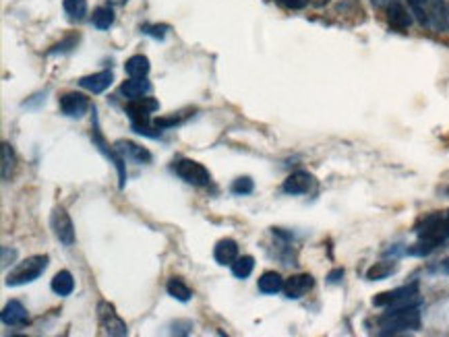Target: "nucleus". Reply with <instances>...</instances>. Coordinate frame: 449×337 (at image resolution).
Segmentation results:
<instances>
[{
  "label": "nucleus",
  "instance_id": "f8f14e48",
  "mask_svg": "<svg viewBox=\"0 0 449 337\" xmlns=\"http://www.w3.org/2000/svg\"><path fill=\"white\" fill-rule=\"evenodd\" d=\"M387 21L394 29H400V31H406L410 25H412V17L410 12L398 2V0H391L387 4Z\"/></svg>",
  "mask_w": 449,
  "mask_h": 337
},
{
  "label": "nucleus",
  "instance_id": "72a5a7b5",
  "mask_svg": "<svg viewBox=\"0 0 449 337\" xmlns=\"http://www.w3.org/2000/svg\"><path fill=\"white\" fill-rule=\"evenodd\" d=\"M342 277H344V269H335V271H331V273L327 275V282H329V284H337Z\"/></svg>",
  "mask_w": 449,
  "mask_h": 337
},
{
  "label": "nucleus",
  "instance_id": "6ab92c4d",
  "mask_svg": "<svg viewBox=\"0 0 449 337\" xmlns=\"http://www.w3.org/2000/svg\"><path fill=\"white\" fill-rule=\"evenodd\" d=\"M150 69H151L150 58L143 56V54H135V56H131V58L127 60V64H125V71H127L129 77H148Z\"/></svg>",
  "mask_w": 449,
  "mask_h": 337
},
{
  "label": "nucleus",
  "instance_id": "20e7f679",
  "mask_svg": "<svg viewBox=\"0 0 449 337\" xmlns=\"http://www.w3.org/2000/svg\"><path fill=\"white\" fill-rule=\"evenodd\" d=\"M172 170L176 172V176H180L186 184H193V186H207L211 182L209 170L195 160H178L174 162Z\"/></svg>",
  "mask_w": 449,
  "mask_h": 337
},
{
  "label": "nucleus",
  "instance_id": "4468645a",
  "mask_svg": "<svg viewBox=\"0 0 449 337\" xmlns=\"http://www.w3.org/2000/svg\"><path fill=\"white\" fill-rule=\"evenodd\" d=\"M151 91V83L146 77H131L129 81L123 83L121 87V93L127 98V100H139V98H146Z\"/></svg>",
  "mask_w": 449,
  "mask_h": 337
},
{
  "label": "nucleus",
  "instance_id": "1a4fd4ad",
  "mask_svg": "<svg viewBox=\"0 0 449 337\" xmlns=\"http://www.w3.org/2000/svg\"><path fill=\"white\" fill-rule=\"evenodd\" d=\"M2 323L8 325V327H25L29 323V315L25 311V307L19 302V300H10L4 309H2V315H0Z\"/></svg>",
  "mask_w": 449,
  "mask_h": 337
},
{
  "label": "nucleus",
  "instance_id": "412c9836",
  "mask_svg": "<svg viewBox=\"0 0 449 337\" xmlns=\"http://www.w3.org/2000/svg\"><path fill=\"white\" fill-rule=\"evenodd\" d=\"M396 271H398V265H396V263L381 261V263H375V265L369 267L367 280H369V282H381V280H387L389 275H394Z\"/></svg>",
  "mask_w": 449,
  "mask_h": 337
},
{
  "label": "nucleus",
  "instance_id": "ddd939ff",
  "mask_svg": "<svg viewBox=\"0 0 449 337\" xmlns=\"http://www.w3.org/2000/svg\"><path fill=\"white\" fill-rule=\"evenodd\" d=\"M312 186V176L308 172H294L284 180V192L288 194H306Z\"/></svg>",
  "mask_w": 449,
  "mask_h": 337
},
{
  "label": "nucleus",
  "instance_id": "a211bd4d",
  "mask_svg": "<svg viewBox=\"0 0 449 337\" xmlns=\"http://www.w3.org/2000/svg\"><path fill=\"white\" fill-rule=\"evenodd\" d=\"M50 288H52V292L58 294V296H71L73 290H75V280H73L71 271H67V269L58 271V273L54 275Z\"/></svg>",
  "mask_w": 449,
  "mask_h": 337
},
{
  "label": "nucleus",
  "instance_id": "4be33fe9",
  "mask_svg": "<svg viewBox=\"0 0 449 337\" xmlns=\"http://www.w3.org/2000/svg\"><path fill=\"white\" fill-rule=\"evenodd\" d=\"M112 23H114V8H112V4L100 6V8L94 10V25H96L98 29H102V31H104V29H110Z\"/></svg>",
  "mask_w": 449,
  "mask_h": 337
},
{
  "label": "nucleus",
  "instance_id": "c756f323",
  "mask_svg": "<svg viewBox=\"0 0 449 337\" xmlns=\"http://www.w3.org/2000/svg\"><path fill=\"white\" fill-rule=\"evenodd\" d=\"M168 25H146L143 27V33H148L151 37H155V39H164L166 37V33H168Z\"/></svg>",
  "mask_w": 449,
  "mask_h": 337
},
{
  "label": "nucleus",
  "instance_id": "cd10ccee",
  "mask_svg": "<svg viewBox=\"0 0 449 337\" xmlns=\"http://www.w3.org/2000/svg\"><path fill=\"white\" fill-rule=\"evenodd\" d=\"M408 4L412 6V12L416 15L419 23L421 25H429V10H427L429 0H408Z\"/></svg>",
  "mask_w": 449,
  "mask_h": 337
},
{
  "label": "nucleus",
  "instance_id": "2f4dec72",
  "mask_svg": "<svg viewBox=\"0 0 449 337\" xmlns=\"http://www.w3.org/2000/svg\"><path fill=\"white\" fill-rule=\"evenodd\" d=\"M280 6H284V8H288V10H302L310 0H276Z\"/></svg>",
  "mask_w": 449,
  "mask_h": 337
},
{
  "label": "nucleus",
  "instance_id": "f3484780",
  "mask_svg": "<svg viewBox=\"0 0 449 337\" xmlns=\"http://www.w3.org/2000/svg\"><path fill=\"white\" fill-rule=\"evenodd\" d=\"M284 277L278 273V271H265L261 277H259V282H257V286H259V292L261 294H278V292H282L284 290Z\"/></svg>",
  "mask_w": 449,
  "mask_h": 337
},
{
  "label": "nucleus",
  "instance_id": "7ed1b4c3",
  "mask_svg": "<svg viewBox=\"0 0 449 337\" xmlns=\"http://www.w3.org/2000/svg\"><path fill=\"white\" fill-rule=\"evenodd\" d=\"M98 321H100V327L104 329L106 336H112V337L129 336V327H127V323L118 317L116 309H114L110 302H106V300H102V302L98 304Z\"/></svg>",
  "mask_w": 449,
  "mask_h": 337
},
{
  "label": "nucleus",
  "instance_id": "e433bc0d",
  "mask_svg": "<svg viewBox=\"0 0 449 337\" xmlns=\"http://www.w3.org/2000/svg\"><path fill=\"white\" fill-rule=\"evenodd\" d=\"M125 2H127V0H110L112 6H121V4H125Z\"/></svg>",
  "mask_w": 449,
  "mask_h": 337
},
{
  "label": "nucleus",
  "instance_id": "c85d7f7f",
  "mask_svg": "<svg viewBox=\"0 0 449 337\" xmlns=\"http://www.w3.org/2000/svg\"><path fill=\"white\" fill-rule=\"evenodd\" d=\"M77 42H79V37H75V35H69L67 39H62L60 44H56L52 50H50V54H64V52H71L75 46H77Z\"/></svg>",
  "mask_w": 449,
  "mask_h": 337
},
{
  "label": "nucleus",
  "instance_id": "c9c22d12",
  "mask_svg": "<svg viewBox=\"0 0 449 337\" xmlns=\"http://www.w3.org/2000/svg\"><path fill=\"white\" fill-rule=\"evenodd\" d=\"M329 0H310V4H315V6H325Z\"/></svg>",
  "mask_w": 449,
  "mask_h": 337
},
{
  "label": "nucleus",
  "instance_id": "7c9ffc66",
  "mask_svg": "<svg viewBox=\"0 0 449 337\" xmlns=\"http://www.w3.org/2000/svg\"><path fill=\"white\" fill-rule=\"evenodd\" d=\"M191 329H193L191 321H176V323H172V331L170 334H174V336H188Z\"/></svg>",
  "mask_w": 449,
  "mask_h": 337
},
{
  "label": "nucleus",
  "instance_id": "dca6fc26",
  "mask_svg": "<svg viewBox=\"0 0 449 337\" xmlns=\"http://www.w3.org/2000/svg\"><path fill=\"white\" fill-rule=\"evenodd\" d=\"M414 292H419V284H410V286H402V288H398V290H389V292H383V294H377L375 298H373V304L375 307H391L394 302H398V300H402L404 296H408V294H414Z\"/></svg>",
  "mask_w": 449,
  "mask_h": 337
},
{
  "label": "nucleus",
  "instance_id": "473e14b6",
  "mask_svg": "<svg viewBox=\"0 0 449 337\" xmlns=\"http://www.w3.org/2000/svg\"><path fill=\"white\" fill-rule=\"evenodd\" d=\"M17 257V251L8 248V246H2V267H8V263H12Z\"/></svg>",
  "mask_w": 449,
  "mask_h": 337
},
{
  "label": "nucleus",
  "instance_id": "f257e3e1",
  "mask_svg": "<svg viewBox=\"0 0 449 337\" xmlns=\"http://www.w3.org/2000/svg\"><path fill=\"white\" fill-rule=\"evenodd\" d=\"M379 327H381V336L416 331L421 327V311L419 307L387 309V313L379 317Z\"/></svg>",
  "mask_w": 449,
  "mask_h": 337
},
{
  "label": "nucleus",
  "instance_id": "6e6552de",
  "mask_svg": "<svg viewBox=\"0 0 449 337\" xmlns=\"http://www.w3.org/2000/svg\"><path fill=\"white\" fill-rule=\"evenodd\" d=\"M312 286H315V280L308 273H299V275H292V277H288L284 282L282 292L286 294V298L299 300V298H302L304 294H308L312 290Z\"/></svg>",
  "mask_w": 449,
  "mask_h": 337
},
{
  "label": "nucleus",
  "instance_id": "f03ea898",
  "mask_svg": "<svg viewBox=\"0 0 449 337\" xmlns=\"http://www.w3.org/2000/svg\"><path fill=\"white\" fill-rule=\"evenodd\" d=\"M48 267V257L46 255H35V257H29L25 261H21L15 269H10V273L6 275L4 284L8 288H17V286H25V284H31L35 282Z\"/></svg>",
  "mask_w": 449,
  "mask_h": 337
},
{
  "label": "nucleus",
  "instance_id": "f704fd0d",
  "mask_svg": "<svg viewBox=\"0 0 449 337\" xmlns=\"http://www.w3.org/2000/svg\"><path fill=\"white\" fill-rule=\"evenodd\" d=\"M433 271H439V273H446V275H449V259L439 261V263L433 267Z\"/></svg>",
  "mask_w": 449,
  "mask_h": 337
},
{
  "label": "nucleus",
  "instance_id": "bb28decb",
  "mask_svg": "<svg viewBox=\"0 0 449 337\" xmlns=\"http://www.w3.org/2000/svg\"><path fill=\"white\" fill-rule=\"evenodd\" d=\"M230 190H232L234 194H238V197H245V194H251V192L255 190V184H253V180H251L249 176H240V178H236V180L232 182Z\"/></svg>",
  "mask_w": 449,
  "mask_h": 337
},
{
  "label": "nucleus",
  "instance_id": "9b49d317",
  "mask_svg": "<svg viewBox=\"0 0 449 337\" xmlns=\"http://www.w3.org/2000/svg\"><path fill=\"white\" fill-rule=\"evenodd\" d=\"M116 152L123 156V158H127V160H133V162H137V164H151V154L146 149V147H141V145H137V143H131V141H116Z\"/></svg>",
  "mask_w": 449,
  "mask_h": 337
},
{
  "label": "nucleus",
  "instance_id": "aec40b11",
  "mask_svg": "<svg viewBox=\"0 0 449 337\" xmlns=\"http://www.w3.org/2000/svg\"><path fill=\"white\" fill-rule=\"evenodd\" d=\"M166 290H168V294H170L174 300H178V302H188L191 296H193L191 288H188L180 277H170L168 284H166Z\"/></svg>",
  "mask_w": 449,
  "mask_h": 337
},
{
  "label": "nucleus",
  "instance_id": "2eb2a0df",
  "mask_svg": "<svg viewBox=\"0 0 449 337\" xmlns=\"http://www.w3.org/2000/svg\"><path fill=\"white\" fill-rule=\"evenodd\" d=\"M213 259L220 265H232L238 259V244L232 238H224L213 248Z\"/></svg>",
  "mask_w": 449,
  "mask_h": 337
},
{
  "label": "nucleus",
  "instance_id": "4c0bfd02",
  "mask_svg": "<svg viewBox=\"0 0 449 337\" xmlns=\"http://www.w3.org/2000/svg\"><path fill=\"white\" fill-rule=\"evenodd\" d=\"M431 2H437V0H429V4H431ZM429 4H427V6H429Z\"/></svg>",
  "mask_w": 449,
  "mask_h": 337
},
{
  "label": "nucleus",
  "instance_id": "423d86ee",
  "mask_svg": "<svg viewBox=\"0 0 449 337\" xmlns=\"http://www.w3.org/2000/svg\"><path fill=\"white\" fill-rule=\"evenodd\" d=\"M50 226H52V230H54V236H56L64 246H73V244H75V226H73V219L69 217V213H67L62 207H56V209L52 211Z\"/></svg>",
  "mask_w": 449,
  "mask_h": 337
},
{
  "label": "nucleus",
  "instance_id": "39448f33",
  "mask_svg": "<svg viewBox=\"0 0 449 337\" xmlns=\"http://www.w3.org/2000/svg\"><path fill=\"white\" fill-rule=\"evenodd\" d=\"M159 108L157 100L153 98H139V100H129L127 104V114L133 122V127H150L151 112H155Z\"/></svg>",
  "mask_w": 449,
  "mask_h": 337
},
{
  "label": "nucleus",
  "instance_id": "9d476101",
  "mask_svg": "<svg viewBox=\"0 0 449 337\" xmlns=\"http://www.w3.org/2000/svg\"><path fill=\"white\" fill-rule=\"evenodd\" d=\"M114 81V75L112 71H100V73H94V75H87V77H81L79 79V85L91 93H104Z\"/></svg>",
  "mask_w": 449,
  "mask_h": 337
},
{
  "label": "nucleus",
  "instance_id": "58836bf2",
  "mask_svg": "<svg viewBox=\"0 0 449 337\" xmlns=\"http://www.w3.org/2000/svg\"><path fill=\"white\" fill-rule=\"evenodd\" d=\"M448 217H449V211H448Z\"/></svg>",
  "mask_w": 449,
  "mask_h": 337
},
{
  "label": "nucleus",
  "instance_id": "393cba45",
  "mask_svg": "<svg viewBox=\"0 0 449 337\" xmlns=\"http://www.w3.org/2000/svg\"><path fill=\"white\" fill-rule=\"evenodd\" d=\"M0 156H2V180L8 182L12 176V170H15V152L8 143H2Z\"/></svg>",
  "mask_w": 449,
  "mask_h": 337
},
{
  "label": "nucleus",
  "instance_id": "5701e85b",
  "mask_svg": "<svg viewBox=\"0 0 449 337\" xmlns=\"http://www.w3.org/2000/svg\"><path fill=\"white\" fill-rule=\"evenodd\" d=\"M255 269V259L251 255H245V257H238L234 263H232V273L234 277L238 280H247Z\"/></svg>",
  "mask_w": 449,
  "mask_h": 337
},
{
  "label": "nucleus",
  "instance_id": "b1692460",
  "mask_svg": "<svg viewBox=\"0 0 449 337\" xmlns=\"http://www.w3.org/2000/svg\"><path fill=\"white\" fill-rule=\"evenodd\" d=\"M62 8L73 21H81L87 15V0H62Z\"/></svg>",
  "mask_w": 449,
  "mask_h": 337
},
{
  "label": "nucleus",
  "instance_id": "0eeeda50",
  "mask_svg": "<svg viewBox=\"0 0 449 337\" xmlns=\"http://www.w3.org/2000/svg\"><path fill=\"white\" fill-rule=\"evenodd\" d=\"M89 110V100L83 93L71 91L60 98V112L69 118H81Z\"/></svg>",
  "mask_w": 449,
  "mask_h": 337
},
{
  "label": "nucleus",
  "instance_id": "a878e982",
  "mask_svg": "<svg viewBox=\"0 0 449 337\" xmlns=\"http://www.w3.org/2000/svg\"><path fill=\"white\" fill-rule=\"evenodd\" d=\"M441 244L439 242H435V240H429V238H419V242L414 244V246H410L408 248V255H412V257H425V255H429V253H433V251H437Z\"/></svg>",
  "mask_w": 449,
  "mask_h": 337
}]
</instances>
